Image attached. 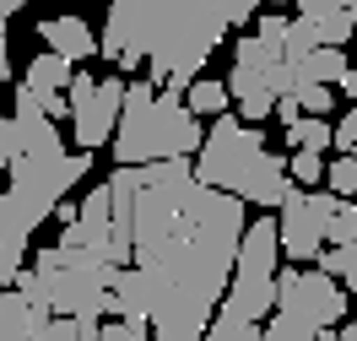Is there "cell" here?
I'll return each instance as SVG.
<instances>
[{"mask_svg": "<svg viewBox=\"0 0 357 341\" xmlns=\"http://www.w3.org/2000/svg\"><path fill=\"white\" fill-rule=\"evenodd\" d=\"M109 201L125 206L130 266L152 287L146 325L162 341L206 336L244 233V195L201 184L190 158L119 162Z\"/></svg>", "mask_w": 357, "mask_h": 341, "instance_id": "cell-1", "label": "cell"}, {"mask_svg": "<svg viewBox=\"0 0 357 341\" xmlns=\"http://www.w3.org/2000/svg\"><path fill=\"white\" fill-rule=\"evenodd\" d=\"M255 6L260 0H109L98 54L119 70L152 66V87L184 92Z\"/></svg>", "mask_w": 357, "mask_h": 341, "instance_id": "cell-2", "label": "cell"}, {"mask_svg": "<svg viewBox=\"0 0 357 341\" xmlns=\"http://www.w3.org/2000/svg\"><path fill=\"white\" fill-rule=\"evenodd\" d=\"M190 168H195V179L201 184H217V190H233V195H244V201L255 206H276L282 195H287V158H276V152H266V136L249 125V119H238L233 109L217 114V125L201 136V146L190 152Z\"/></svg>", "mask_w": 357, "mask_h": 341, "instance_id": "cell-3", "label": "cell"}, {"mask_svg": "<svg viewBox=\"0 0 357 341\" xmlns=\"http://www.w3.org/2000/svg\"><path fill=\"white\" fill-rule=\"evenodd\" d=\"M201 114H190L184 92L135 82L119 98V119H114L109 152L114 162H152V158H190L201 146Z\"/></svg>", "mask_w": 357, "mask_h": 341, "instance_id": "cell-4", "label": "cell"}, {"mask_svg": "<svg viewBox=\"0 0 357 341\" xmlns=\"http://www.w3.org/2000/svg\"><path fill=\"white\" fill-rule=\"evenodd\" d=\"M6 168H11V184H6V195H0V250L33 238V227L54 211V201L92 168V152L27 146V152H17Z\"/></svg>", "mask_w": 357, "mask_h": 341, "instance_id": "cell-5", "label": "cell"}, {"mask_svg": "<svg viewBox=\"0 0 357 341\" xmlns=\"http://www.w3.org/2000/svg\"><path fill=\"white\" fill-rule=\"evenodd\" d=\"M33 271L49 293V315H76L82 319V341H98V319L109 315V282H114V260L92 250H70V244H54V250L33 255Z\"/></svg>", "mask_w": 357, "mask_h": 341, "instance_id": "cell-6", "label": "cell"}, {"mask_svg": "<svg viewBox=\"0 0 357 341\" xmlns=\"http://www.w3.org/2000/svg\"><path fill=\"white\" fill-rule=\"evenodd\" d=\"M347 319V293L331 271H276V298H271V325L260 336L271 341H331Z\"/></svg>", "mask_w": 357, "mask_h": 341, "instance_id": "cell-7", "label": "cell"}, {"mask_svg": "<svg viewBox=\"0 0 357 341\" xmlns=\"http://www.w3.org/2000/svg\"><path fill=\"white\" fill-rule=\"evenodd\" d=\"M276 222H244L238 233V255H233V271H227V309H238L249 319H266L271 298H276Z\"/></svg>", "mask_w": 357, "mask_h": 341, "instance_id": "cell-8", "label": "cell"}, {"mask_svg": "<svg viewBox=\"0 0 357 341\" xmlns=\"http://www.w3.org/2000/svg\"><path fill=\"white\" fill-rule=\"evenodd\" d=\"M282 217H276V250L287 260H314V250L325 244V222H331L335 195L319 184H287L282 195Z\"/></svg>", "mask_w": 357, "mask_h": 341, "instance_id": "cell-9", "label": "cell"}, {"mask_svg": "<svg viewBox=\"0 0 357 341\" xmlns=\"http://www.w3.org/2000/svg\"><path fill=\"white\" fill-rule=\"evenodd\" d=\"M119 98H125V82L109 76V82H98V87H92L87 103H76V109H70V125H76V146H82V152L109 146L114 119H119Z\"/></svg>", "mask_w": 357, "mask_h": 341, "instance_id": "cell-10", "label": "cell"}, {"mask_svg": "<svg viewBox=\"0 0 357 341\" xmlns=\"http://www.w3.org/2000/svg\"><path fill=\"white\" fill-rule=\"evenodd\" d=\"M49 309L27 303L17 287H0V341H44Z\"/></svg>", "mask_w": 357, "mask_h": 341, "instance_id": "cell-11", "label": "cell"}, {"mask_svg": "<svg viewBox=\"0 0 357 341\" xmlns=\"http://www.w3.org/2000/svg\"><path fill=\"white\" fill-rule=\"evenodd\" d=\"M227 98H233V109H238V119H249V125H260L271 114V103H276V92L266 87V76L255 66H238L233 60V70H227Z\"/></svg>", "mask_w": 357, "mask_h": 341, "instance_id": "cell-12", "label": "cell"}, {"mask_svg": "<svg viewBox=\"0 0 357 341\" xmlns=\"http://www.w3.org/2000/svg\"><path fill=\"white\" fill-rule=\"evenodd\" d=\"M38 38H44L54 54H66L70 66L98 54V38H92V27L82 22V17H44V22H38Z\"/></svg>", "mask_w": 357, "mask_h": 341, "instance_id": "cell-13", "label": "cell"}, {"mask_svg": "<svg viewBox=\"0 0 357 341\" xmlns=\"http://www.w3.org/2000/svg\"><path fill=\"white\" fill-rule=\"evenodd\" d=\"M292 70H298V82H325V87H335L341 70H347V54H341V44H314Z\"/></svg>", "mask_w": 357, "mask_h": 341, "instance_id": "cell-14", "label": "cell"}, {"mask_svg": "<svg viewBox=\"0 0 357 341\" xmlns=\"http://www.w3.org/2000/svg\"><path fill=\"white\" fill-rule=\"evenodd\" d=\"M314 260H319V271H331L335 282H347V287L357 293V233L347 238V244H319Z\"/></svg>", "mask_w": 357, "mask_h": 341, "instance_id": "cell-15", "label": "cell"}, {"mask_svg": "<svg viewBox=\"0 0 357 341\" xmlns=\"http://www.w3.org/2000/svg\"><path fill=\"white\" fill-rule=\"evenodd\" d=\"M22 82H27L33 92H66V82H70V60L49 49V54H38V60L27 66V76H22Z\"/></svg>", "mask_w": 357, "mask_h": 341, "instance_id": "cell-16", "label": "cell"}, {"mask_svg": "<svg viewBox=\"0 0 357 341\" xmlns=\"http://www.w3.org/2000/svg\"><path fill=\"white\" fill-rule=\"evenodd\" d=\"M287 146L331 152V119H325V114H298V119H287Z\"/></svg>", "mask_w": 357, "mask_h": 341, "instance_id": "cell-17", "label": "cell"}, {"mask_svg": "<svg viewBox=\"0 0 357 341\" xmlns=\"http://www.w3.org/2000/svg\"><path fill=\"white\" fill-rule=\"evenodd\" d=\"M206 336H217V341H260V325L222 303V309H211V319H206Z\"/></svg>", "mask_w": 357, "mask_h": 341, "instance_id": "cell-18", "label": "cell"}, {"mask_svg": "<svg viewBox=\"0 0 357 341\" xmlns=\"http://www.w3.org/2000/svg\"><path fill=\"white\" fill-rule=\"evenodd\" d=\"M184 103H190V114H222V109H233L227 82H206V76H195V82L184 87Z\"/></svg>", "mask_w": 357, "mask_h": 341, "instance_id": "cell-19", "label": "cell"}, {"mask_svg": "<svg viewBox=\"0 0 357 341\" xmlns=\"http://www.w3.org/2000/svg\"><path fill=\"white\" fill-rule=\"evenodd\" d=\"M314 44H319L314 22H309V17H298V22H287V33H282V60H287V66H298Z\"/></svg>", "mask_w": 357, "mask_h": 341, "instance_id": "cell-20", "label": "cell"}, {"mask_svg": "<svg viewBox=\"0 0 357 341\" xmlns=\"http://www.w3.org/2000/svg\"><path fill=\"white\" fill-rule=\"evenodd\" d=\"M309 22H314V33H319V44H347V38H352L357 11L335 6V11H325V17H309Z\"/></svg>", "mask_w": 357, "mask_h": 341, "instance_id": "cell-21", "label": "cell"}, {"mask_svg": "<svg viewBox=\"0 0 357 341\" xmlns=\"http://www.w3.org/2000/svg\"><path fill=\"white\" fill-rule=\"evenodd\" d=\"M325 190H331V195H357V158L352 152H341V158L335 162H325Z\"/></svg>", "mask_w": 357, "mask_h": 341, "instance_id": "cell-22", "label": "cell"}, {"mask_svg": "<svg viewBox=\"0 0 357 341\" xmlns=\"http://www.w3.org/2000/svg\"><path fill=\"white\" fill-rule=\"evenodd\" d=\"M292 103L309 109V114H325V109H335V92L325 87V82H298V87H292Z\"/></svg>", "mask_w": 357, "mask_h": 341, "instance_id": "cell-23", "label": "cell"}, {"mask_svg": "<svg viewBox=\"0 0 357 341\" xmlns=\"http://www.w3.org/2000/svg\"><path fill=\"white\" fill-rule=\"evenodd\" d=\"M287 179H298V184H319V179H325V162H319V152H303V146H292V158H287Z\"/></svg>", "mask_w": 357, "mask_h": 341, "instance_id": "cell-24", "label": "cell"}, {"mask_svg": "<svg viewBox=\"0 0 357 341\" xmlns=\"http://www.w3.org/2000/svg\"><path fill=\"white\" fill-rule=\"evenodd\" d=\"M98 336L103 341H141V336H152V325H146V319H114V325H103V319H98Z\"/></svg>", "mask_w": 357, "mask_h": 341, "instance_id": "cell-25", "label": "cell"}, {"mask_svg": "<svg viewBox=\"0 0 357 341\" xmlns=\"http://www.w3.org/2000/svg\"><path fill=\"white\" fill-rule=\"evenodd\" d=\"M22 260H27V244H6L0 250V287H11V276L22 271Z\"/></svg>", "mask_w": 357, "mask_h": 341, "instance_id": "cell-26", "label": "cell"}, {"mask_svg": "<svg viewBox=\"0 0 357 341\" xmlns=\"http://www.w3.org/2000/svg\"><path fill=\"white\" fill-rule=\"evenodd\" d=\"M282 33H287V17H260V27H255V38H266L276 49H282Z\"/></svg>", "mask_w": 357, "mask_h": 341, "instance_id": "cell-27", "label": "cell"}, {"mask_svg": "<svg viewBox=\"0 0 357 341\" xmlns=\"http://www.w3.org/2000/svg\"><path fill=\"white\" fill-rule=\"evenodd\" d=\"M335 6H341V0H298V17H325Z\"/></svg>", "mask_w": 357, "mask_h": 341, "instance_id": "cell-28", "label": "cell"}, {"mask_svg": "<svg viewBox=\"0 0 357 341\" xmlns=\"http://www.w3.org/2000/svg\"><path fill=\"white\" fill-rule=\"evenodd\" d=\"M11 76V44H6V11H0V82Z\"/></svg>", "mask_w": 357, "mask_h": 341, "instance_id": "cell-29", "label": "cell"}, {"mask_svg": "<svg viewBox=\"0 0 357 341\" xmlns=\"http://www.w3.org/2000/svg\"><path fill=\"white\" fill-rule=\"evenodd\" d=\"M335 336H341V341H357V319H352V325H341Z\"/></svg>", "mask_w": 357, "mask_h": 341, "instance_id": "cell-30", "label": "cell"}, {"mask_svg": "<svg viewBox=\"0 0 357 341\" xmlns=\"http://www.w3.org/2000/svg\"><path fill=\"white\" fill-rule=\"evenodd\" d=\"M27 0H0V11H6V17H11V11H22Z\"/></svg>", "mask_w": 357, "mask_h": 341, "instance_id": "cell-31", "label": "cell"}, {"mask_svg": "<svg viewBox=\"0 0 357 341\" xmlns=\"http://www.w3.org/2000/svg\"><path fill=\"white\" fill-rule=\"evenodd\" d=\"M341 6H347V11H357V0H341Z\"/></svg>", "mask_w": 357, "mask_h": 341, "instance_id": "cell-32", "label": "cell"}]
</instances>
